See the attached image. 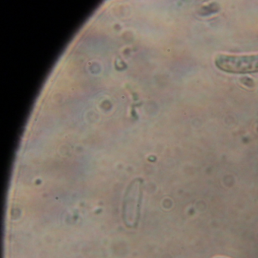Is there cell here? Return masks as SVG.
<instances>
[{"instance_id": "3957f363", "label": "cell", "mask_w": 258, "mask_h": 258, "mask_svg": "<svg viewBox=\"0 0 258 258\" xmlns=\"http://www.w3.org/2000/svg\"><path fill=\"white\" fill-rule=\"evenodd\" d=\"M215 258H226V257H223V256H217V257Z\"/></svg>"}, {"instance_id": "7a4b0ae2", "label": "cell", "mask_w": 258, "mask_h": 258, "mask_svg": "<svg viewBox=\"0 0 258 258\" xmlns=\"http://www.w3.org/2000/svg\"><path fill=\"white\" fill-rule=\"evenodd\" d=\"M216 67L229 74H249L258 72V54L226 55L216 57Z\"/></svg>"}, {"instance_id": "6da1fadb", "label": "cell", "mask_w": 258, "mask_h": 258, "mask_svg": "<svg viewBox=\"0 0 258 258\" xmlns=\"http://www.w3.org/2000/svg\"><path fill=\"white\" fill-rule=\"evenodd\" d=\"M143 198V180L134 179L126 187L122 205V219L127 227H136L140 217Z\"/></svg>"}, {"instance_id": "277c9868", "label": "cell", "mask_w": 258, "mask_h": 258, "mask_svg": "<svg viewBox=\"0 0 258 258\" xmlns=\"http://www.w3.org/2000/svg\"><path fill=\"white\" fill-rule=\"evenodd\" d=\"M257 131H258V129H257Z\"/></svg>"}]
</instances>
